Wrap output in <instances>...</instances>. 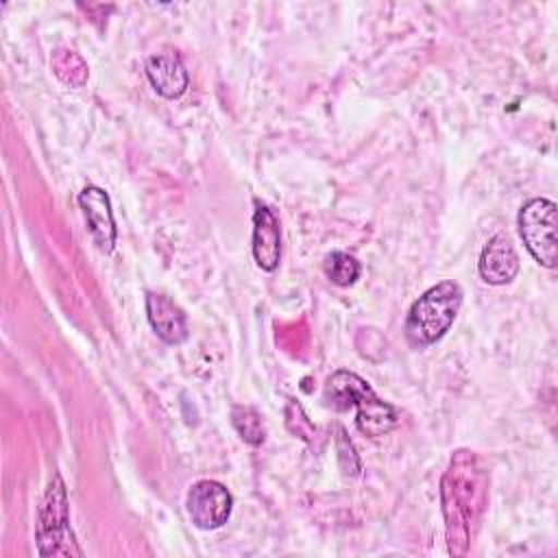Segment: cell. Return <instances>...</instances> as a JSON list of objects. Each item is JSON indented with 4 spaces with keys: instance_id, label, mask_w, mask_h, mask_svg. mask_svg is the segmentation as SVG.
Here are the masks:
<instances>
[{
    "instance_id": "52a82bcc",
    "label": "cell",
    "mask_w": 558,
    "mask_h": 558,
    "mask_svg": "<svg viewBox=\"0 0 558 558\" xmlns=\"http://www.w3.org/2000/svg\"><path fill=\"white\" fill-rule=\"evenodd\" d=\"M78 205L83 209L87 229L92 233L94 244L102 253H111L116 246V220L111 211V198L102 187L87 185L78 194Z\"/></svg>"
},
{
    "instance_id": "8992f818",
    "label": "cell",
    "mask_w": 558,
    "mask_h": 558,
    "mask_svg": "<svg viewBox=\"0 0 558 558\" xmlns=\"http://www.w3.org/2000/svg\"><path fill=\"white\" fill-rule=\"evenodd\" d=\"M185 508L196 527L218 530L231 517L233 497L225 484L216 480H198L185 495Z\"/></svg>"
},
{
    "instance_id": "277c9868",
    "label": "cell",
    "mask_w": 558,
    "mask_h": 558,
    "mask_svg": "<svg viewBox=\"0 0 558 558\" xmlns=\"http://www.w3.org/2000/svg\"><path fill=\"white\" fill-rule=\"evenodd\" d=\"M37 551L39 556H81L70 527L68 490L59 473H52L37 512Z\"/></svg>"
},
{
    "instance_id": "9c48e42d",
    "label": "cell",
    "mask_w": 558,
    "mask_h": 558,
    "mask_svg": "<svg viewBox=\"0 0 558 558\" xmlns=\"http://www.w3.org/2000/svg\"><path fill=\"white\" fill-rule=\"evenodd\" d=\"M146 76L155 92L163 98H179L187 89V70L172 48H163L146 59Z\"/></svg>"
},
{
    "instance_id": "7a4b0ae2",
    "label": "cell",
    "mask_w": 558,
    "mask_h": 558,
    "mask_svg": "<svg viewBox=\"0 0 558 558\" xmlns=\"http://www.w3.org/2000/svg\"><path fill=\"white\" fill-rule=\"evenodd\" d=\"M325 401L338 412L355 408V425L364 436L377 438L392 432L399 423L397 410L379 399L375 390L351 371H336L325 384Z\"/></svg>"
},
{
    "instance_id": "7c38bea8",
    "label": "cell",
    "mask_w": 558,
    "mask_h": 558,
    "mask_svg": "<svg viewBox=\"0 0 558 558\" xmlns=\"http://www.w3.org/2000/svg\"><path fill=\"white\" fill-rule=\"evenodd\" d=\"M52 70L54 74L70 87H81L87 81V63L83 61L81 54H76L74 50L68 48H59L52 52Z\"/></svg>"
},
{
    "instance_id": "30bf717a",
    "label": "cell",
    "mask_w": 558,
    "mask_h": 558,
    "mask_svg": "<svg viewBox=\"0 0 558 558\" xmlns=\"http://www.w3.org/2000/svg\"><path fill=\"white\" fill-rule=\"evenodd\" d=\"M146 316L153 331L168 344H181L187 340V316L185 312L161 292H146Z\"/></svg>"
},
{
    "instance_id": "4fadbf2b",
    "label": "cell",
    "mask_w": 558,
    "mask_h": 558,
    "mask_svg": "<svg viewBox=\"0 0 558 558\" xmlns=\"http://www.w3.org/2000/svg\"><path fill=\"white\" fill-rule=\"evenodd\" d=\"M323 270L327 275V279L340 288H347V286H353L362 272V266L360 262L344 253V251H333L325 257V264H323Z\"/></svg>"
},
{
    "instance_id": "8fae6325",
    "label": "cell",
    "mask_w": 558,
    "mask_h": 558,
    "mask_svg": "<svg viewBox=\"0 0 558 558\" xmlns=\"http://www.w3.org/2000/svg\"><path fill=\"white\" fill-rule=\"evenodd\" d=\"M253 259L266 272H272L281 259L279 220L272 209L262 203H257L253 211Z\"/></svg>"
},
{
    "instance_id": "5b68a950",
    "label": "cell",
    "mask_w": 558,
    "mask_h": 558,
    "mask_svg": "<svg viewBox=\"0 0 558 558\" xmlns=\"http://www.w3.org/2000/svg\"><path fill=\"white\" fill-rule=\"evenodd\" d=\"M556 225V203L549 198H530L519 209V233L523 244L545 268H554L558 262Z\"/></svg>"
},
{
    "instance_id": "9a60e30c",
    "label": "cell",
    "mask_w": 558,
    "mask_h": 558,
    "mask_svg": "<svg viewBox=\"0 0 558 558\" xmlns=\"http://www.w3.org/2000/svg\"><path fill=\"white\" fill-rule=\"evenodd\" d=\"M336 432H338V436H336V447H338L340 466L344 469V464H347V458H349V460H351V464H353V469L360 473V458L355 456L353 442L349 440V436L344 434V429H342V427H336Z\"/></svg>"
},
{
    "instance_id": "6da1fadb",
    "label": "cell",
    "mask_w": 558,
    "mask_h": 558,
    "mask_svg": "<svg viewBox=\"0 0 558 558\" xmlns=\"http://www.w3.org/2000/svg\"><path fill=\"white\" fill-rule=\"evenodd\" d=\"M440 493L449 554L464 556L488 495V473L475 451L460 449L453 453L442 475Z\"/></svg>"
},
{
    "instance_id": "3957f363",
    "label": "cell",
    "mask_w": 558,
    "mask_h": 558,
    "mask_svg": "<svg viewBox=\"0 0 558 558\" xmlns=\"http://www.w3.org/2000/svg\"><path fill=\"white\" fill-rule=\"evenodd\" d=\"M462 305V288L445 279L432 286L423 296H418L405 318L403 331L414 349H425L440 340L453 325Z\"/></svg>"
},
{
    "instance_id": "5bb4252c",
    "label": "cell",
    "mask_w": 558,
    "mask_h": 558,
    "mask_svg": "<svg viewBox=\"0 0 558 558\" xmlns=\"http://www.w3.org/2000/svg\"><path fill=\"white\" fill-rule=\"evenodd\" d=\"M231 423L240 438L248 445H262L266 438L262 414L251 405H235L231 410Z\"/></svg>"
},
{
    "instance_id": "ba28073f",
    "label": "cell",
    "mask_w": 558,
    "mask_h": 558,
    "mask_svg": "<svg viewBox=\"0 0 558 558\" xmlns=\"http://www.w3.org/2000/svg\"><path fill=\"white\" fill-rule=\"evenodd\" d=\"M480 277L490 286L510 283L519 272V255L508 233L493 235L480 253Z\"/></svg>"
}]
</instances>
